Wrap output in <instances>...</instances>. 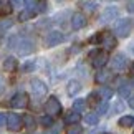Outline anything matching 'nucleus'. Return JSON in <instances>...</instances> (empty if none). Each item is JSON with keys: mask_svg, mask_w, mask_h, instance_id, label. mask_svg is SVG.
<instances>
[{"mask_svg": "<svg viewBox=\"0 0 134 134\" xmlns=\"http://www.w3.org/2000/svg\"><path fill=\"white\" fill-rule=\"evenodd\" d=\"M91 43H99L101 46H104V51L108 50H113V48H116V37L113 35L111 32H101V33H98L94 35L91 40H90Z\"/></svg>", "mask_w": 134, "mask_h": 134, "instance_id": "nucleus-1", "label": "nucleus"}, {"mask_svg": "<svg viewBox=\"0 0 134 134\" xmlns=\"http://www.w3.org/2000/svg\"><path fill=\"white\" fill-rule=\"evenodd\" d=\"M90 60H91V65L94 66V68H103L108 60H109V56H108V51H103V50H94L90 53Z\"/></svg>", "mask_w": 134, "mask_h": 134, "instance_id": "nucleus-2", "label": "nucleus"}, {"mask_svg": "<svg viewBox=\"0 0 134 134\" xmlns=\"http://www.w3.org/2000/svg\"><path fill=\"white\" fill-rule=\"evenodd\" d=\"M45 113L48 116H58L60 113H61V104H60V101L56 99L55 96H50L48 99H46V103H45Z\"/></svg>", "mask_w": 134, "mask_h": 134, "instance_id": "nucleus-3", "label": "nucleus"}, {"mask_svg": "<svg viewBox=\"0 0 134 134\" xmlns=\"http://www.w3.org/2000/svg\"><path fill=\"white\" fill-rule=\"evenodd\" d=\"M114 32L118 37L121 38H126L127 35L131 33V20L129 18H121L116 22V27H114Z\"/></svg>", "mask_w": 134, "mask_h": 134, "instance_id": "nucleus-4", "label": "nucleus"}, {"mask_svg": "<svg viewBox=\"0 0 134 134\" xmlns=\"http://www.w3.org/2000/svg\"><path fill=\"white\" fill-rule=\"evenodd\" d=\"M10 104H12V108H15V109H23V108L28 106V94L27 93H17V94H13V98L10 99Z\"/></svg>", "mask_w": 134, "mask_h": 134, "instance_id": "nucleus-5", "label": "nucleus"}, {"mask_svg": "<svg viewBox=\"0 0 134 134\" xmlns=\"http://www.w3.org/2000/svg\"><path fill=\"white\" fill-rule=\"evenodd\" d=\"M63 40H65V35L61 32H50L48 35H46V38H45V45L48 46V48H51V46L60 45Z\"/></svg>", "mask_w": 134, "mask_h": 134, "instance_id": "nucleus-6", "label": "nucleus"}, {"mask_svg": "<svg viewBox=\"0 0 134 134\" xmlns=\"http://www.w3.org/2000/svg\"><path fill=\"white\" fill-rule=\"evenodd\" d=\"M35 48V45L32 40H28V38H22V40H18V45H17V50H18V55H30L33 51Z\"/></svg>", "mask_w": 134, "mask_h": 134, "instance_id": "nucleus-7", "label": "nucleus"}, {"mask_svg": "<svg viewBox=\"0 0 134 134\" xmlns=\"http://www.w3.org/2000/svg\"><path fill=\"white\" fill-rule=\"evenodd\" d=\"M30 86H32V93H33V94H37V96H43V94H46V91H48L46 83H43V81L38 80V78L32 80Z\"/></svg>", "mask_w": 134, "mask_h": 134, "instance_id": "nucleus-8", "label": "nucleus"}, {"mask_svg": "<svg viewBox=\"0 0 134 134\" xmlns=\"http://www.w3.org/2000/svg\"><path fill=\"white\" fill-rule=\"evenodd\" d=\"M23 124V119L20 118L18 114H15V113H10L8 114V119H7V127L10 131H20V127Z\"/></svg>", "mask_w": 134, "mask_h": 134, "instance_id": "nucleus-9", "label": "nucleus"}, {"mask_svg": "<svg viewBox=\"0 0 134 134\" xmlns=\"http://www.w3.org/2000/svg\"><path fill=\"white\" fill-rule=\"evenodd\" d=\"M111 66H113V70H116V71H122V70L127 66V58H126V55L118 53L114 58H113Z\"/></svg>", "mask_w": 134, "mask_h": 134, "instance_id": "nucleus-10", "label": "nucleus"}, {"mask_svg": "<svg viewBox=\"0 0 134 134\" xmlns=\"http://www.w3.org/2000/svg\"><path fill=\"white\" fill-rule=\"evenodd\" d=\"M116 17H118V8L116 7H106L104 12H103L101 17H99V22L108 23V22H111V20H114Z\"/></svg>", "mask_w": 134, "mask_h": 134, "instance_id": "nucleus-11", "label": "nucleus"}, {"mask_svg": "<svg viewBox=\"0 0 134 134\" xmlns=\"http://www.w3.org/2000/svg\"><path fill=\"white\" fill-rule=\"evenodd\" d=\"M86 25V17L83 13H80V12H76L73 13V17H71V28L73 30H81Z\"/></svg>", "mask_w": 134, "mask_h": 134, "instance_id": "nucleus-12", "label": "nucleus"}, {"mask_svg": "<svg viewBox=\"0 0 134 134\" xmlns=\"http://www.w3.org/2000/svg\"><path fill=\"white\" fill-rule=\"evenodd\" d=\"M18 68V61L13 58V56H7L3 61V70L7 71V73H15Z\"/></svg>", "mask_w": 134, "mask_h": 134, "instance_id": "nucleus-13", "label": "nucleus"}, {"mask_svg": "<svg viewBox=\"0 0 134 134\" xmlns=\"http://www.w3.org/2000/svg\"><path fill=\"white\" fill-rule=\"evenodd\" d=\"M118 93H119V96H121V98H131V96H132V86L126 81V83H122V85L119 86Z\"/></svg>", "mask_w": 134, "mask_h": 134, "instance_id": "nucleus-14", "label": "nucleus"}, {"mask_svg": "<svg viewBox=\"0 0 134 134\" xmlns=\"http://www.w3.org/2000/svg\"><path fill=\"white\" fill-rule=\"evenodd\" d=\"M13 10L12 2H7V0H0V15L5 17V15H10Z\"/></svg>", "mask_w": 134, "mask_h": 134, "instance_id": "nucleus-15", "label": "nucleus"}, {"mask_svg": "<svg viewBox=\"0 0 134 134\" xmlns=\"http://www.w3.org/2000/svg\"><path fill=\"white\" fill-rule=\"evenodd\" d=\"M80 119H81V116H80V113H78V111H71V113H68V116L65 118L66 124H70V126L78 124V121H80Z\"/></svg>", "mask_w": 134, "mask_h": 134, "instance_id": "nucleus-16", "label": "nucleus"}, {"mask_svg": "<svg viewBox=\"0 0 134 134\" xmlns=\"http://www.w3.org/2000/svg\"><path fill=\"white\" fill-rule=\"evenodd\" d=\"M118 124H119L121 127H131V126H134V116H122V118H119Z\"/></svg>", "mask_w": 134, "mask_h": 134, "instance_id": "nucleus-17", "label": "nucleus"}, {"mask_svg": "<svg viewBox=\"0 0 134 134\" xmlns=\"http://www.w3.org/2000/svg\"><path fill=\"white\" fill-rule=\"evenodd\" d=\"M81 90V85H80V81H76V80H73V81H70L68 83V94L70 96H73V94H76Z\"/></svg>", "mask_w": 134, "mask_h": 134, "instance_id": "nucleus-18", "label": "nucleus"}, {"mask_svg": "<svg viewBox=\"0 0 134 134\" xmlns=\"http://www.w3.org/2000/svg\"><path fill=\"white\" fill-rule=\"evenodd\" d=\"M98 94H99L104 101H108V99H111V98H113V90L108 88V86H103V88H99Z\"/></svg>", "mask_w": 134, "mask_h": 134, "instance_id": "nucleus-19", "label": "nucleus"}, {"mask_svg": "<svg viewBox=\"0 0 134 134\" xmlns=\"http://www.w3.org/2000/svg\"><path fill=\"white\" fill-rule=\"evenodd\" d=\"M85 121H86V124H90V126H96L98 121H99V116H98L96 113H90V114L85 116Z\"/></svg>", "mask_w": 134, "mask_h": 134, "instance_id": "nucleus-20", "label": "nucleus"}, {"mask_svg": "<svg viewBox=\"0 0 134 134\" xmlns=\"http://www.w3.org/2000/svg\"><path fill=\"white\" fill-rule=\"evenodd\" d=\"M111 76H113L111 71H99V73L96 75V83H106Z\"/></svg>", "mask_w": 134, "mask_h": 134, "instance_id": "nucleus-21", "label": "nucleus"}, {"mask_svg": "<svg viewBox=\"0 0 134 134\" xmlns=\"http://www.w3.org/2000/svg\"><path fill=\"white\" fill-rule=\"evenodd\" d=\"M33 17H35V12H33V10H22L20 15H18V20H20V22H27V20L33 18Z\"/></svg>", "mask_w": 134, "mask_h": 134, "instance_id": "nucleus-22", "label": "nucleus"}, {"mask_svg": "<svg viewBox=\"0 0 134 134\" xmlns=\"http://www.w3.org/2000/svg\"><path fill=\"white\" fill-rule=\"evenodd\" d=\"M85 109H86V99H75V103H73V111L81 113V111H85Z\"/></svg>", "mask_w": 134, "mask_h": 134, "instance_id": "nucleus-23", "label": "nucleus"}, {"mask_svg": "<svg viewBox=\"0 0 134 134\" xmlns=\"http://www.w3.org/2000/svg\"><path fill=\"white\" fill-rule=\"evenodd\" d=\"M22 119H23L25 127H28V129H33V127H35V119H33L32 114H23Z\"/></svg>", "mask_w": 134, "mask_h": 134, "instance_id": "nucleus-24", "label": "nucleus"}, {"mask_svg": "<svg viewBox=\"0 0 134 134\" xmlns=\"http://www.w3.org/2000/svg\"><path fill=\"white\" fill-rule=\"evenodd\" d=\"M12 25H13V20H10V18L0 20V32H7L8 28H12Z\"/></svg>", "mask_w": 134, "mask_h": 134, "instance_id": "nucleus-25", "label": "nucleus"}, {"mask_svg": "<svg viewBox=\"0 0 134 134\" xmlns=\"http://www.w3.org/2000/svg\"><path fill=\"white\" fill-rule=\"evenodd\" d=\"M81 132H83V127L78 126V124H73V126L66 127V134H81Z\"/></svg>", "mask_w": 134, "mask_h": 134, "instance_id": "nucleus-26", "label": "nucleus"}, {"mask_svg": "<svg viewBox=\"0 0 134 134\" xmlns=\"http://www.w3.org/2000/svg\"><path fill=\"white\" fill-rule=\"evenodd\" d=\"M46 8H48V2L46 0H37V12H46Z\"/></svg>", "mask_w": 134, "mask_h": 134, "instance_id": "nucleus-27", "label": "nucleus"}, {"mask_svg": "<svg viewBox=\"0 0 134 134\" xmlns=\"http://www.w3.org/2000/svg\"><path fill=\"white\" fill-rule=\"evenodd\" d=\"M40 122H42L45 127H51V126H53V119H51V116H42Z\"/></svg>", "mask_w": 134, "mask_h": 134, "instance_id": "nucleus-28", "label": "nucleus"}, {"mask_svg": "<svg viewBox=\"0 0 134 134\" xmlns=\"http://www.w3.org/2000/svg\"><path fill=\"white\" fill-rule=\"evenodd\" d=\"M96 2H83V8L85 10H88V12H94L96 10Z\"/></svg>", "mask_w": 134, "mask_h": 134, "instance_id": "nucleus-29", "label": "nucleus"}, {"mask_svg": "<svg viewBox=\"0 0 134 134\" xmlns=\"http://www.w3.org/2000/svg\"><path fill=\"white\" fill-rule=\"evenodd\" d=\"M96 111H98L96 114H106V111H108V103L103 101L101 104H98V109H96Z\"/></svg>", "mask_w": 134, "mask_h": 134, "instance_id": "nucleus-30", "label": "nucleus"}, {"mask_svg": "<svg viewBox=\"0 0 134 134\" xmlns=\"http://www.w3.org/2000/svg\"><path fill=\"white\" fill-rule=\"evenodd\" d=\"M25 7H27V10H33V12H37V2L35 0H25Z\"/></svg>", "mask_w": 134, "mask_h": 134, "instance_id": "nucleus-31", "label": "nucleus"}, {"mask_svg": "<svg viewBox=\"0 0 134 134\" xmlns=\"http://www.w3.org/2000/svg\"><path fill=\"white\" fill-rule=\"evenodd\" d=\"M33 68H35V63H33V61H28V63H25L22 66V71H23V73H28V71H32Z\"/></svg>", "mask_w": 134, "mask_h": 134, "instance_id": "nucleus-32", "label": "nucleus"}, {"mask_svg": "<svg viewBox=\"0 0 134 134\" xmlns=\"http://www.w3.org/2000/svg\"><path fill=\"white\" fill-rule=\"evenodd\" d=\"M7 119H8L7 114H0V126H5V124H7Z\"/></svg>", "mask_w": 134, "mask_h": 134, "instance_id": "nucleus-33", "label": "nucleus"}, {"mask_svg": "<svg viewBox=\"0 0 134 134\" xmlns=\"http://www.w3.org/2000/svg\"><path fill=\"white\" fill-rule=\"evenodd\" d=\"M12 5H15V7H23L25 0H12Z\"/></svg>", "mask_w": 134, "mask_h": 134, "instance_id": "nucleus-34", "label": "nucleus"}, {"mask_svg": "<svg viewBox=\"0 0 134 134\" xmlns=\"http://www.w3.org/2000/svg\"><path fill=\"white\" fill-rule=\"evenodd\" d=\"M3 86H5V81H3V78L0 76V93L3 91Z\"/></svg>", "mask_w": 134, "mask_h": 134, "instance_id": "nucleus-35", "label": "nucleus"}, {"mask_svg": "<svg viewBox=\"0 0 134 134\" xmlns=\"http://www.w3.org/2000/svg\"><path fill=\"white\" fill-rule=\"evenodd\" d=\"M122 109V104H121V103H118V104L114 106V111H121Z\"/></svg>", "mask_w": 134, "mask_h": 134, "instance_id": "nucleus-36", "label": "nucleus"}, {"mask_svg": "<svg viewBox=\"0 0 134 134\" xmlns=\"http://www.w3.org/2000/svg\"><path fill=\"white\" fill-rule=\"evenodd\" d=\"M127 10H129V12H134V2H131L129 5H127Z\"/></svg>", "mask_w": 134, "mask_h": 134, "instance_id": "nucleus-37", "label": "nucleus"}, {"mask_svg": "<svg viewBox=\"0 0 134 134\" xmlns=\"http://www.w3.org/2000/svg\"><path fill=\"white\" fill-rule=\"evenodd\" d=\"M129 106H131V108H134V94L129 98Z\"/></svg>", "mask_w": 134, "mask_h": 134, "instance_id": "nucleus-38", "label": "nucleus"}, {"mask_svg": "<svg viewBox=\"0 0 134 134\" xmlns=\"http://www.w3.org/2000/svg\"><path fill=\"white\" fill-rule=\"evenodd\" d=\"M129 51H131V53H134V45H131V48H129Z\"/></svg>", "mask_w": 134, "mask_h": 134, "instance_id": "nucleus-39", "label": "nucleus"}, {"mask_svg": "<svg viewBox=\"0 0 134 134\" xmlns=\"http://www.w3.org/2000/svg\"><path fill=\"white\" fill-rule=\"evenodd\" d=\"M131 70H132V73H134V61H132V65H131Z\"/></svg>", "mask_w": 134, "mask_h": 134, "instance_id": "nucleus-40", "label": "nucleus"}, {"mask_svg": "<svg viewBox=\"0 0 134 134\" xmlns=\"http://www.w3.org/2000/svg\"><path fill=\"white\" fill-rule=\"evenodd\" d=\"M132 85H134V78H132Z\"/></svg>", "mask_w": 134, "mask_h": 134, "instance_id": "nucleus-41", "label": "nucleus"}, {"mask_svg": "<svg viewBox=\"0 0 134 134\" xmlns=\"http://www.w3.org/2000/svg\"><path fill=\"white\" fill-rule=\"evenodd\" d=\"M104 134H108V132H104Z\"/></svg>", "mask_w": 134, "mask_h": 134, "instance_id": "nucleus-42", "label": "nucleus"}, {"mask_svg": "<svg viewBox=\"0 0 134 134\" xmlns=\"http://www.w3.org/2000/svg\"><path fill=\"white\" fill-rule=\"evenodd\" d=\"M132 134H134V132H132Z\"/></svg>", "mask_w": 134, "mask_h": 134, "instance_id": "nucleus-43", "label": "nucleus"}]
</instances>
